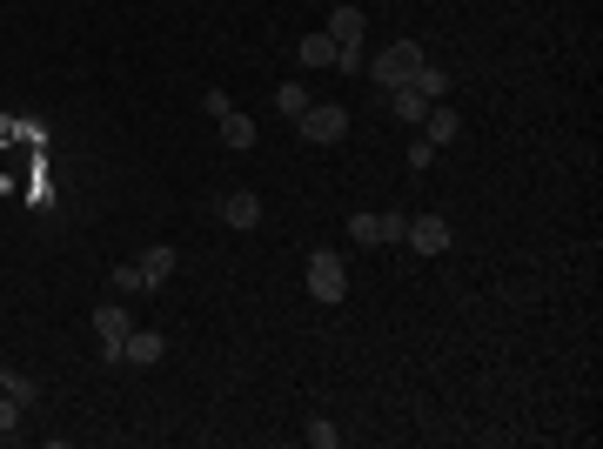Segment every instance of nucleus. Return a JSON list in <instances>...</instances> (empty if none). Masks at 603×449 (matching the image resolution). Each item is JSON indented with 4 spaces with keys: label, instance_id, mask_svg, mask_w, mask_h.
<instances>
[{
    "label": "nucleus",
    "instance_id": "nucleus-18",
    "mask_svg": "<svg viewBox=\"0 0 603 449\" xmlns=\"http://www.w3.org/2000/svg\"><path fill=\"white\" fill-rule=\"evenodd\" d=\"M21 416H27V409L14 403L7 389H0V443H14V436H21Z\"/></svg>",
    "mask_w": 603,
    "mask_h": 449
},
{
    "label": "nucleus",
    "instance_id": "nucleus-5",
    "mask_svg": "<svg viewBox=\"0 0 603 449\" xmlns=\"http://www.w3.org/2000/svg\"><path fill=\"white\" fill-rule=\"evenodd\" d=\"M402 242L416 248V255H443V248L456 242V228H449L443 215H409V235H402Z\"/></svg>",
    "mask_w": 603,
    "mask_h": 449
},
{
    "label": "nucleus",
    "instance_id": "nucleus-22",
    "mask_svg": "<svg viewBox=\"0 0 603 449\" xmlns=\"http://www.w3.org/2000/svg\"><path fill=\"white\" fill-rule=\"evenodd\" d=\"M429 161H436V148H429V141L416 135V141H409V168H429Z\"/></svg>",
    "mask_w": 603,
    "mask_h": 449
},
{
    "label": "nucleus",
    "instance_id": "nucleus-6",
    "mask_svg": "<svg viewBox=\"0 0 603 449\" xmlns=\"http://www.w3.org/2000/svg\"><path fill=\"white\" fill-rule=\"evenodd\" d=\"M416 135H423L429 148H456V141H463V114L443 108V101H429V114H423V128H416Z\"/></svg>",
    "mask_w": 603,
    "mask_h": 449
},
{
    "label": "nucleus",
    "instance_id": "nucleus-8",
    "mask_svg": "<svg viewBox=\"0 0 603 449\" xmlns=\"http://www.w3.org/2000/svg\"><path fill=\"white\" fill-rule=\"evenodd\" d=\"M215 215H222L228 228H242V235H248V228L262 222V195H255V188H235V195H222V208H215Z\"/></svg>",
    "mask_w": 603,
    "mask_h": 449
},
{
    "label": "nucleus",
    "instance_id": "nucleus-2",
    "mask_svg": "<svg viewBox=\"0 0 603 449\" xmlns=\"http://www.w3.org/2000/svg\"><path fill=\"white\" fill-rule=\"evenodd\" d=\"M302 282H309V295L315 302H342V295H349V262H342V255H335V248H315L309 255V275H302Z\"/></svg>",
    "mask_w": 603,
    "mask_h": 449
},
{
    "label": "nucleus",
    "instance_id": "nucleus-10",
    "mask_svg": "<svg viewBox=\"0 0 603 449\" xmlns=\"http://www.w3.org/2000/svg\"><path fill=\"white\" fill-rule=\"evenodd\" d=\"M134 262H141V275H148V289H161V282L175 275V248H168V242H155V248H141Z\"/></svg>",
    "mask_w": 603,
    "mask_h": 449
},
{
    "label": "nucleus",
    "instance_id": "nucleus-12",
    "mask_svg": "<svg viewBox=\"0 0 603 449\" xmlns=\"http://www.w3.org/2000/svg\"><path fill=\"white\" fill-rule=\"evenodd\" d=\"M295 61H302V68H335V41L322 34V27H315V34H302V47H295Z\"/></svg>",
    "mask_w": 603,
    "mask_h": 449
},
{
    "label": "nucleus",
    "instance_id": "nucleus-20",
    "mask_svg": "<svg viewBox=\"0 0 603 449\" xmlns=\"http://www.w3.org/2000/svg\"><path fill=\"white\" fill-rule=\"evenodd\" d=\"M402 235H409V215H402V208L376 215V242H402Z\"/></svg>",
    "mask_w": 603,
    "mask_h": 449
},
{
    "label": "nucleus",
    "instance_id": "nucleus-3",
    "mask_svg": "<svg viewBox=\"0 0 603 449\" xmlns=\"http://www.w3.org/2000/svg\"><path fill=\"white\" fill-rule=\"evenodd\" d=\"M295 128H302V141H315V148H335V141L349 135V108H335V101H309V114H302Z\"/></svg>",
    "mask_w": 603,
    "mask_h": 449
},
{
    "label": "nucleus",
    "instance_id": "nucleus-1",
    "mask_svg": "<svg viewBox=\"0 0 603 449\" xmlns=\"http://www.w3.org/2000/svg\"><path fill=\"white\" fill-rule=\"evenodd\" d=\"M423 61H429V54H423V41H389V47L376 54V61H362V68H369V81H376V88L389 94V88H402L409 74L423 68Z\"/></svg>",
    "mask_w": 603,
    "mask_h": 449
},
{
    "label": "nucleus",
    "instance_id": "nucleus-19",
    "mask_svg": "<svg viewBox=\"0 0 603 449\" xmlns=\"http://www.w3.org/2000/svg\"><path fill=\"white\" fill-rule=\"evenodd\" d=\"M302 443H309V449H335V443H342V429H335L329 416H315V423L302 429Z\"/></svg>",
    "mask_w": 603,
    "mask_h": 449
},
{
    "label": "nucleus",
    "instance_id": "nucleus-13",
    "mask_svg": "<svg viewBox=\"0 0 603 449\" xmlns=\"http://www.w3.org/2000/svg\"><path fill=\"white\" fill-rule=\"evenodd\" d=\"M215 128H222V141H228V148H235V155H242V148H255V121H248L242 108H228L222 121H215Z\"/></svg>",
    "mask_w": 603,
    "mask_h": 449
},
{
    "label": "nucleus",
    "instance_id": "nucleus-11",
    "mask_svg": "<svg viewBox=\"0 0 603 449\" xmlns=\"http://www.w3.org/2000/svg\"><path fill=\"white\" fill-rule=\"evenodd\" d=\"M389 114H396V121H409V128H423L429 101H423L416 88H409V81H402V88H389Z\"/></svg>",
    "mask_w": 603,
    "mask_h": 449
},
{
    "label": "nucleus",
    "instance_id": "nucleus-15",
    "mask_svg": "<svg viewBox=\"0 0 603 449\" xmlns=\"http://www.w3.org/2000/svg\"><path fill=\"white\" fill-rule=\"evenodd\" d=\"M409 88L423 94V101H443V94H449V74H443V68H436V61H423V68L409 74Z\"/></svg>",
    "mask_w": 603,
    "mask_h": 449
},
{
    "label": "nucleus",
    "instance_id": "nucleus-7",
    "mask_svg": "<svg viewBox=\"0 0 603 449\" xmlns=\"http://www.w3.org/2000/svg\"><path fill=\"white\" fill-rule=\"evenodd\" d=\"M121 362H128V369H155V362H168V336H155V329H128Z\"/></svg>",
    "mask_w": 603,
    "mask_h": 449
},
{
    "label": "nucleus",
    "instance_id": "nucleus-21",
    "mask_svg": "<svg viewBox=\"0 0 603 449\" xmlns=\"http://www.w3.org/2000/svg\"><path fill=\"white\" fill-rule=\"evenodd\" d=\"M349 242H356V248H376V215H349Z\"/></svg>",
    "mask_w": 603,
    "mask_h": 449
},
{
    "label": "nucleus",
    "instance_id": "nucleus-17",
    "mask_svg": "<svg viewBox=\"0 0 603 449\" xmlns=\"http://www.w3.org/2000/svg\"><path fill=\"white\" fill-rule=\"evenodd\" d=\"M114 295H148V275H141V262H121V269H108Z\"/></svg>",
    "mask_w": 603,
    "mask_h": 449
},
{
    "label": "nucleus",
    "instance_id": "nucleus-4",
    "mask_svg": "<svg viewBox=\"0 0 603 449\" xmlns=\"http://www.w3.org/2000/svg\"><path fill=\"white\" fill-rule=\"evenodd\" d=\"M88 322H94V349H101V362L114 369V362H121V342H128V329H134V315L114 309V302H101Z\"/></svg>",
    "mask_w": 603,
    "mask_h": 449
},
{
    "label": "nucleus",
    "instance_id": "nucleus-9",
    "mask_svg": "<svg viewBox=\"0 0 603 449\" xmlns=\"http://www.w3.org/2000/svg\"><path fill=\"white\" fill-rule=\"evenodd\" d=\"M322 34H329L335 47H369V27H362V7H335Z\"/></svg>",
    "mask_w": 603,
    "mask_h": 449
},
{
    "label": "nucleus",
    "instance_id": "nucleus-16",
    "mask_svg": "<svg viewBox=\"0 0 603 449\" xmlns=\"http://www.w3.org/2000/svg\"><path fill=\"white\" fill-rule=\"evenodd\" d=\"M0 389H7V396H14L21 409H34V403H41V382H34V376H21V369H0Z\"/></svg>",
    "mask_w": 603,
    "mask_h": 449
},
{
    "label": "nucleus",
    "instance_id": "nucleus-14",
    "mask_svg": "<svg viewBox=\"0 0 603 449\" xmlns=\"http://www.w3.org/2000/svg\"><path fill=\"white\" fill-rule=\"evenodd\" d=\"M309 101H315V94L302 88V81H282V88H275V114H282V121H302Z\"/></svg>",
    "mask_w": 603,
    "mask_h": 449
}]
</instances>
